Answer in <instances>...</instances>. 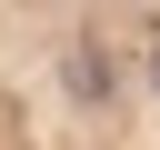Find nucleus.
Instances as JSON below:
<instances>
[{"label":"nucleus","instance_id":"obj_1","mask_svg":"<svg viewBox=\"0 0 160 150\" xmlns=\"http://www.w3.org/2000/svg\"><path fill=\"white\" fill-rule=\"evenodd\" d=\"M0 150H160V0H0Z\"/></svg>","mask_w":160,"mask_h":150}]
</instances>
